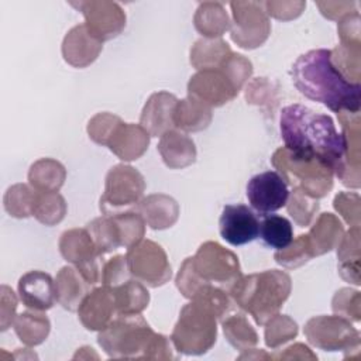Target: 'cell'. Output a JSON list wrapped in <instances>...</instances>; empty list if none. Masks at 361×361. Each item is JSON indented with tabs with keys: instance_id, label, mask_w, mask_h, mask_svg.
<instances>
[{
	"instance_id": "obj_11",
	"label": "cell",
	"mask_w": 361,
	"mask_h": 361,
	"mask_svg": "<svg viewBox=\"0 0 361 361\" xmlns=\"http://www.w3.org/2000/svg\"><path fill=\"white\" fill-rule=\"evenodd\" d=\"M227 59L220 68L202 69L195 73L188 83L189 96L209 107H217L234 99L241 86L230 73Z\"/></svg>"
},
{
	"instance_id": "obj_4",
	"label": "cell",
	"mask_w": 361,
	"mask_h": 361,
	"mask_svg": "<svg viewBox=\"0 0 361 361\" xmlns=\"http://www.w3.org/2000/svg\"><path fill=\"white\" fill-rule=\"evenodd\" d=\"M238 307L248 312L257 324H265L282 307L290 293L286 272L269 269L241 276L228 290Z\"/></svg>"
},
{
	"instance_id": "obj_30",
	"label": "cell",
	"mask_w": 361,
	"mask_h": 361,
	"mask_svg": "<svg viewBox=\"0 0 361 361\" xmlns=\"http://www.w3.org/2000/svg\"><path fill=\"white\" fill-rule=\"evenodd\" d=\"M231 54L227 42L220 38L199 39L190 51V63L199 71L220 68Z\"/></svg>"
},
{
	"instance_id": "obj_1",
	"label": "cell",
	"mask_w": 361,
	"mask_h": 361,
	"mask_svg": "<svg viewBox=\"0 0 361 361\" xmlns=\"http://www.w3.org/2000/svg\"><path fill=\"white\" fill-rule=\"evenodd\" d=\"M279 130L283 148L293 157L316 159L341 179L345 140L330 116L316 113L303 104H289L281 111Z\"/></svg>"
},
{
	"instance_id": "obj_17",
	"label": "cell",
	"mask_w": 361,
	"mask_h": 361,
	"mask_svg": "<svg viewBox=\"0 0 361 361\" xmlns=\"http://www.w3.org/2000/svg\"><path fill=\"white\" fill-rule=\"evenodd\" d=\"M79 320L87 330H103L117 316L114 293L110 286H99L90 290L82 300L79 309Z\"/></svg>"
},
{
	"instance_id": "obj_23",
	"label": "cell",
	"mask_w": 361,
	"mask_h": 361,
	"mask_svg": "<svg viewBox=\"0 0 361 361\" xmlns=\"http://www.w3.org/2000/svg\"><path fill=\"white\" fill-rule=\"evenodd\" d=\"M90 288L92 285L76 268L63 267L55 279L56 302H59L62 307L75 312L79 309L85 296L90 292Z\"/></svg>"
},
{
	"instance_id": "obj_28",
	"label": "cell",
	"mask_w": 361,
	"mask_h": 361,
	"mask_svg": "<svg viewBox=\"0 0 361 361\" xmlns=\"http://www.w3.org/2000/svg\"><path fill=\"white\" fill-rule=\"evenodd\" d=\"M66 171L63 165L51 158H42L31 165L28 172L30 185L39 192H58L63 185Z\"/></svg>"
},
{
	"instance_id": "obj_26",
	"label": "cell",
	"mask_w": 361,
	"mask_h": 361,
	"mask_svg": "<svg viewBox=\"0 0 361 361\" xmlns=\"http://www.w3.org/2000/svg\"><path fill=\"white\" fill-rule=\"evenodd\" d=\"M212 121V107L188 96L178 100L173 110V127L183 131L204 130Z\"/></svg>"
},
{
	"instance_id": "obj_39",
	"label": "cell",
	"mask_w": 361,
	"mask_h": 361,
	"mask_svg": "<svg viewBox=\"0 0 361 361\" xmlns=\"http://www.w3.org/2000/svg\"><path fill=\"white\" fill-rule=\"evenodd\" d=\"M265 324V344L271 348L279 347L298 334V324L285 314L276 313Z\"/></svg>"
},
{
	"instance_id": "obj_15",
	"label": "cell",
	"mask_w": 361,
	"mask_h": 361,
	"mask_svg": "<svg viewBox=\"0 0 361 361\" xmlns=\"http://www.w3.org/2000/svg\"><path fill=\"white\" fill-rule=\"evenodd\" d=\"M78 6L85 16V25L99 41L117 37L126 25V14L117 3L111 1H82Z\"/></svg>"
},
{
	"instance_id": "obj_33",
	"label": "cell",
	"mask_w": 361,
	"mask_h": 361,
	"mask_svg": "<svg viewBox=\"0 0 361 361\" xmlns=\"http://www.w3.org/2000/svg\"><path fill=\"white\" fill-rule=\"evenodd\" d=\"M14 331L18 338L27 345L41 344L49 333V320L35 312H24L14 317L13 320Z\"/></svg>"
},
{
	"instance_id": "obj_29",
	"label": "cell",
	"mask_w": 361,
	"mask_h": 361,
	"mask_svg": "<svg viewBox=\"0 0 361 361\" xmlns=\"http://www.w3.org/2000/svg\"><path fill=\"white\" fill-rule=\"evenodd\" d=\"M117 313L137 314L141 313L149 302V295L145 286L138 279H128L117 286H113Z\"/></svg>"
},
{
	"instance_id": "obj_24",
	"label": "cell",
	"mask_w": 361,
	"mask_h": 361,
	"mask_svg": "<svg viewBox=\"0 0 361 361\" xmlns=\"http://www.w3.org/2000/svg\"><path fill=\"white\" fill-rule=\"evenodd\" d=\"M158 151L165 165L172 169L185 168L196 159L195 142L188 135L175 130H169L161 135Z\"/></svg>"
},
{
	"instance_id": "obj_35",
	"label": "cell",
	"mask_w": 361,
	"mask_h": 361,
	"mask_svg": "<svg viewBox=\"0 0 361 361\" xmlns=\"http://www.w3.org/2000/svg\"><path fill=\"white\" fill-rule=\"evenodd\" d=\"M86 230L89 231L92 240L94 241L96 247L103 255L121 247L118 231L111 216L104 214L103 217H97L92 220L86 226Z\"/></svg>"
},
{
	"instance_id": "obj_37",
	"label": "cell",
	"mask_w": 361,
	"mask_h": 361,
	"mask_svg": "<svg viewBox=\"0 0 361 361\" xmlns=\"http://www.w3.org/2000/svg\"><path fill=\"white\" fill-rule=\"evenodd\" d=\"M110 216L116 223L121 247L131 248L142 240L145 221L138 212H121Z\"/></svg>"
},
{
	"instance_id": "obj_21",
	"label": "cell",
	"mask_w": 361,
	"mask_h": 361,
	"mask_svg": "<svg viewBox=\"0 0 361 361\" xmlns=\"http://www.w3.org/2000/svg\"><path fill=\"white\" fill-rule=\"evenodd\" d=\"M149 144V134L142 126L120 123L113 131L107 147L123 161L140 158Z\"/></svg>"
},
{
	"instance_id": "obj_36",
	"label": "cell",
	"mask_w": 361,
	"mask_h": 361,
	"mask_svg": "<svg viewBox=\"0 0 361 361\" xmlns=\"http://www.w3.org/2000/svg\"><path fill=\"white\" fill-rule=\"evenodd\" d=\"M223 331L227 341L237 350L254 347L258 343V336L243 314H234L223 322Z\"/></svg>"
},
{
	"instance_id": "obj_44",
	"label": "cell",
	"mask_w": 361,
	"mask_h": 361,
	"mask_svg": "<svg viewBox=\"0 0 361 361\" xmlns=\"http://www.w3.org/2000/svg\"><path fill=\"white\" fill-rule=\"evenodd\" d=\"M334 209L351 227H360V196L357 193H338L334 197Z\"/></svg>"
},
{
	"instance_id": "obj_22",
	"label": "cell",
	"mask_w": 361,
	"mask_h": 361,
	"mask_svg": "<svg viewBox=\"0 0 361 361\" xmlns=\"http://www.w3.org/2000/svg\"><path fill=\"white\" fill-rule=\"evenodd\" d=\"M344 234L341 221L331 213H322L307 234H303L310 257L329 252L340 243Z\"/></svg>"
},
{
	"instance_id": "obj_41",
	"label": "cell",
	"mask_w": 361,
	"mask_h": 361,
	"mask_svg": "<svg viewBox=\"0 0 361 361\" xmlns=\"http://www.w3.org/2000/svg\"><path fill=\"white\" fill-rule=\"evenodd\" d=\"M121 123V118L110 114V113H99L96 114L87 124V133L89 137L100 144V145H107L113 131L116 127Z\"/></svg>"
},
{
	"instance_id": "obj_16",
	"label": "cell",
	"mask_w": 361,
	"mask_h": 361,
	"mask_svg": "<svg viewBox=\"0 0 361 361\" xmlns=\"http://www.w3.org/2000/svg\"><path fill=\"white\" fill-rule=\"evenodd\" d=\"M219 230L228 244L244 245L259 235V219L245 204H226L219 220Z\"/></svg>"
},
{
	"instance_id": "obj_40",
	"label": "cell",
	"mask_w": 361,
	"mask_h": 361,
	"mask_svg": "<svg viewBox=\"0 0 361 361\" xmlns=\"http://www.w3.org/2000/svg\"><path fill=\"white\" fill-rule=\"evenodd\" d=\"M286 207L289 214L293 217V220L300 226L305 227L310 223L314 213L319 209L317 199L309 196L299 188H293L292 196L289 202H286Z\"/></svg>"
},
{
	"instance_id": "obj_38",
	"label": "cell",
	"mask_w": 361,
	"mask_h": 361,
	"mask_svg": "<svg viewBox=\"0 0 361 361\" xmlns=\"http://www.w3.org/2000/svg\"><path fill=\"white\" fill-rule=\"evenodd\" d=\"M35 190H31L27 185L17 183L11 186L4 196V207L13 217H28L32 216Z\"/></svg>"
},
{
	"instance_id": "obj_9",
	"label": "cell",
	"mask_w": 361,
	"mask_h": 361,
	"mask_svg": "<svg viewBox=\"0 0 361 361\" xmlns=\"http://www.w3.org/2000/svg\"><path fill=\"white\" fill-rule=\"evenodd\" d=\"M59 251L92 286L102 282L104 267L103 254L99 251L86 228H72L62 233Z\"/></svg>"
},
{
	"instance_id": "obj_3",
	"label": "cell",
	"mask_w": 361,
	"mask_h": 361,
	"mask_svg": "<svg viewBox=\"0 0 361 361\" xmlns=\"http://www.w3.org/2000/svg\"><path fill=\"white\" fill-rule=\"evenodd\" d=\"M97 341L114 358H172L166 337L154 333L140 313L117 316L100 330Z\"/></svg>"
},
{
	"instance_id": "obj_45",
	"label": "cell",
	"mask_w": 361,
	"mask_h": 361,
	"mask_svg": "<svg viewBox=\"0 0 361 361\" xmlns=\"http://www.w3.org/2000/svg\"><path fill=\"white\" fill-rule=\"evenodd\" d=\"M338 34L341 38V45L360 48V14H358V11L345 14L341 18V21L338 23Z\"/></svg>"
},
{
	"instance_id": "obj_5",
	"label": "cell",
	"mask_w": 361,
	"mask_h": 361,
	"mask_svg": "<svg viewBox=\"0 0 361 361\" xmlns=\"http://www.w3.org/2000/svg\"><path fill=\"white\" fill-rule=\"evenodd\" d=\"M217 316L214 310L200 299H192L183 306L175 329L172 343L179 353L203 354L216 343Z\"/></svg>"
},
{
	"instance_id": "obj_25",
	"label": "cell",
	"mask_w": 361,
	"mask_h": 361,
	"mask_svg": "<svg viewBox=\"0 0 361 361\" xmlns=\"http://www.w3.org/2000/svg\"><path fill=\"white\" fill-rule=\"evenodd\" d=\"M137 212L151 228L162 230L178 220L179 206L166 195H149L137 204Z\"/></svg>"
},
{
	"instance_id": "obj_14",
	"label": "cell",
	"mask_w": 361,
	"mask_h": 361,
	"mask_svg": "<svg viewBox=\"0 0 361 361\" xmlns=\"http://www.w3.org/2000/svg\"><path fill=\"white\" fill-rule=\"evenodd\" d=\"M247 199L258 213H272L286 206L289 199L288 183L276 171L254 175L247 183Z\"/></svg>"
},
{
	"instance_id": "obj_32",
	"label": "cell",
	"mask_w": 361,
	"mask_h": 361,
	"mask_svg": "<svg viewBox=\"0 0 361 361\" xmlns=\"http://www.w3.org/2000/svg\"><path fill=\"white\" fill-rule=\"evenodd\" d=\"M259 235L268 247L283 250L293 241L292 223L283 216L267 214L259 221Z\"/></svg>"
},
{
	"instance_id": "obj_18",
	"label": "cell",
	"mask_w": 361,
	"mask_h": 361,
	"mask_svg": "<svg viewBox=\"0 0 361 361\" xmlns=\"http://www.w3.org/2000/svg\"><path fill=\"white\" fill-rule=\"evenodd\" d=\"M18 296L24 306L32 310H48L56 302L55 281L42 271H30L18 279Z\"/></svg>"
},
{
	"instance_id": "obj_42",
	"label": "cell",
	"mask_w": 361,
	"mask_h": 361,
	"mask_svg": "<svg viewBox=\"0 0 361 361\" xmlns=\"http://www.w3.org/2000/svg\"><path fill=\"white\" fill-rule=\"evenodd\" d=\"M333 310L345 319L360 320V292L341 289L333 298Z\"/></svg>"
},
{
	"instance_id": "obj_27",
	"label": "cell",
	"mask_w": 361,
	"mask_h": 361,
	"mask_svg": "<svg viewBox=\"0 0 361 361\" xmlns=\"http://www.w3.org/2000/svg\"><path fill=\"white\" fill-rule=\"evenodd\" d=\"M337 257L340 261V275L354 285H360V227H351L343 234L337 244Z\"/></svg>"
},
{
	"instance_id": "obj_34",
	"label": "cell",
	"mask_w": 361,
	"mask_h": 361,
	"mask_svg": "<svg viewBox=\"0 0 361 361\" xmlns=\"http://www.w3.org/2000/svg\"><path fill=\"white\" fill-rule=\"evenodd\" d=\"M35 190V189H34ZM66 213V203L58 192L35 190L32 203V216L45 226L59 223Z\"/></svg>"
},
{
	"instance_id": "obj_13",
	"label": "cell",
	"mask_w": 361,
	"mask_h": 361,
	"mask_svg": "<svg viewBox=\"0 0 361 361\" xmlns=\"http://www.w3.org/2000/svg\"><path fill=\"white\" fill-rule=\"evenodd\" d=\"M233 28L231 39L241 48L251 49L259 47L269 35L271 27L264 3L233 1Z\"/></svg>"
},
{
	"instance_id": "obj_20",
	"label": "cell",
	"mask_w": 361,
	"mask_h": 361,
	"mask_svg": "<svg viewBox=\"0 0 361 361\" xmlns=\"http://www.w3.org/2000/svg\"><path fill=\"white\" fill-rule=\"evenodd\" d=\"M176 103L178 99L168 92L154 93L142 109L140 126H142L149 135L161 137L173 127V110Z\"/></svg>"
},
{
	"instance_id": "obj_43",
	"label": "cell",
	"mask_w": 361,
	"mask_h": 361,
	"mask_svg": "<svg viewBox=\"0 0 361 361\" xmlns=\"http://www.w3.org/2000/svg\"><path fill=\"white\" fill-rule=\"evenodd\" d=\"M131 272L128 269L126 255H117L111 258L109 262H104L103 274H102V283L106 286H117L126 281H128Z\"/></svg>"
},
{
	"instance_id": "obj_6",
	"label": "cell",
	"mask_w": 361,
	"mask_h": 361,
	"mask_svg": "<svg viewBox=\"0 0 361 361\" xmlns=\"http://www.w3.org/2000/svg\"><path fill=\"white\" fill-rule=\"evenodd\" d=\"M272 165L286 183L299 188L309 196L319 199L333 188V171L316 159L293 157L286 148H279L272 155Z\"/></svg>"
},
{
	"instance_id": "obj_2",
	"label": "cell",
	"mask_w": 361,
	"mask_h": 361,
	"mask_svg": "<svg viewBox=\"0 0 361 361\" xmlns=\"http://www.w3.org/2000/svg\"><path fill=\"white\" fill-rule=\"evenodd\" d=\"M296 89L331 111L360 113L361 86L348 82L331 62V49H312L300 55L290 69Z\"/></svg>"
},
{
	"instance_id": "obj_19",
	"label": "cell",
	"mask_w": 361,
	"mask_h": 361,
	"mask_svg": "<svg viewBox=\"0 0 361 361\" xmlns=\"http://www.w3.org/2000/svg\"><path fill=\"white\" fill-rule=\"evenodd\" d=\"M103 48V42L90 34L85 24L73 27L62 44L63 59L75 68L90 65Z\"/></svg>"
},
{
	"instance_id": "obj_7",
	"label": "cell",
	"mask_w": 361,
	"mask_h": 361,
	"mask_svg": "<svg viewBox=\"0 0 361 361\" xmlns=\"http://www.w3.org/2000/svg\"><path fill=\"white\" fill-rule=\"evenodd\" d=\"M190 262L203 285L230 290L241 278L237 255L213 241L202 244L195 257H190Z\"/></svg>"
},
{
	"instance_id": "obj_31",
	"label": "cell",
	"mask_w": 361,
	"mask_h": 361,
	"mask_svg": "<svg viewBox=\"0 0 361 361\" xmlns=\"http://www.w3.org/2000/svg\"><path fill=\"white\" fill-rule=\"evenodd\" d=\"M196 30L209 38L220 37L230 28V20L220 3H202L195 14Z\"/></svg>"
},
{
	"instance_id": "obj_10",
	"label": "cell",
	"mask_w": 361,
	"mask_h": 361,
	"mask_svg": "<svg viewBox=\"0 0 361 361\" xmlns=\"http://www.w3.org/2000/svg\"><path fill=\"white\" fill-rule=\"evenodd\" d=\"M309 343L324 351H350L360 348V331L343 316L312 317L305 326Z\"/></svg>"
},
{
	"instance_id": "obj_8",
	"label": "cell",
	"mask_w": 361,
	"mask_h": 361,
	"mask_svg": "<svg viewBox=\"0 0 361 361\" xmlns=\"http://www.w3.org/2000/svg\"><path fill=\"white\" fill-rule=\"evenodd\" d=\"M145 182L142 175L128 165H116L106 176L104 193L100 197L103 214H117L118 210L137 206L144 193Z\"/></svg>"
},
{
	"instance_id": "obj_12",
	"label": "cell",
	"mask_w": 361,
	"mask_h": 361,
	"mask_svg": "<svg viewBox=\"0 0 361 361\" xmlns=\"http://www.w3.org/2000/svg\"><path fill=\"white\" fill-rule=\"evenodd\" d=\"M126 258L131 276L148 286H161L172 275L165 251L151 240H141L128 248Z\"/></svg>"
}]
</instances>
